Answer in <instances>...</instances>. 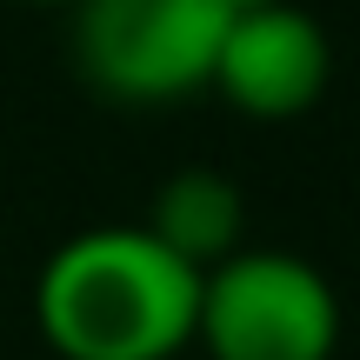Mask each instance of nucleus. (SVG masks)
<instances>
[{
    "instance_id": "2",
    "label": "nucleus",
    "mask_w": 360,
    "mask_h": 360,
    "mask_svg": "<svg viewBox=\"0 0 360 360\" xmlns=\"http://www.w3.org/2000/svg\"><path fill=\"white\" fill-rule=\"evenodd\" d=\"M340 294L314 260L281 247H233L200 274L193 347L207 360H334Z\"/></svg>"
},
{
    "instance_id": "5",
    "label": "nucleus",
    "mask_w": 360,
    "mask_h": 360,
    "mask_svg": "<svg viewBox=\"0 0 360 360\" xmlns=\"http://www.w3.org/2000/svg\"><path fill=\"white\" fill-rule=\"evenodd\" d=\"M167 254H180L187 267H214L227 260L233 247H247V200H240V180L220 174V167H180L160 180L154 207L141 220Z\"/></svg>"
},
{
    "instance_id": "4",
    "label": "nucleus",
    "mask_w": 360,
    "mask_h": 360,
    "mask_svg": "<svg viewBox=\"0 0 360 360\" xmlns=\"http://www.w3.org/2000/svg\"><path fill=\"white\" fill-rule=\"evenodd\" d=\"M327 80H334V40L300 0H254L233 7L220 27V53L207 94L247 120H300L321 107Z\"/></svg>"
},
{
    "instance_id": "1",
    "label": "nucleus",
    "mask_w": 360,
    "mask_h": 360,
    "mask_svg": "<svg viewBox=\"0 0 360 360\" xmlns=\"http://www.w3.org/2000/svg\"><path fill=\"white\" fill-rule=\"evenodd\" d=\"M200 267L141 220L80 227L40 260L34 327L60 360H180L193 347Z\"/></svg>"
},
{
    "instance_id": "6",
    "label": "nucleus",
    "mask_w": 360,
    "mask_h": 360,
    "mask_svg": "<svg viewBox=\"0 0 360 360\" xmlns=\"http://www.w3.org/2000/svg\"><path fill=\"white\" fill-rule=\"evenodd\" d=\"M20 7H74V0H20Z\"/></svg>"
},
{
    "instance_id": "3",
    "label": "nucleus",
    "mask_w": 360,
    "mask_h": 360,
    "mask_svg": "<svg viewBox=\"0 0 360 360\" xmlns=\"http://www.w3.org/2000/svg\"><path fill=\"white\" fill-rule=\"evenodd\" d=\"M74 67L101 101L174 107L207 94L227 0H74Z\"/></svg>"
},
{
    "instance_id": "7",
    "label": "nucleus",
    "mask_w": 360,
    "mask_h": 360,
    "mask_svg": "<svg viewBox=\"0 0 360 360\" xmlns=\"http://www.w3.org/2000/svg\"><path fill=\"white\" fill-rule=\"evenodd\" d=\"M227 7H254V0H227Z\"/></svg>"
}]
</instances>
